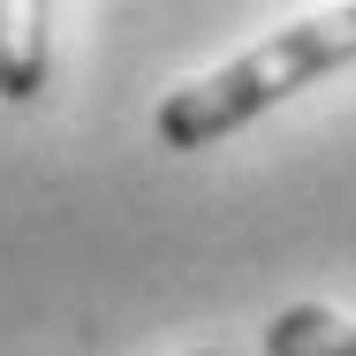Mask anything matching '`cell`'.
I'll use <instances>...</instances> for the list:
<instances>
[{
	"instance_id": "obj_1",
	"label": "cell",
	"mask_w": 356,
	"mask_h": 356,
	"mask_svg": "<svg viewBox=\"0 0 356 356\" xmlns=\"http://www.w3.org/2000/svg\"><path fill=\"white\" fill-rule=\"evenodd\" d=\"M349 61H356V8L303 15V23H288L273 38H258L250 54H235L227 69L167 91V99H159V144H167V152H205V144L250 129L258 114H273L288 91L349 69Z\"/></svg>"
},
{
	"instance_id": "obj_2",
	"label": "cell",
	"mask_w": 356,
	"mask_h": 356,
	"mask_svg": "<svg viewBox=\"0 0 356 356\" xmlns=\"http://www.w3.org/2000/svg\"><path fill=\"white\" fill-rule=\"evenodd\" d=\"M266 356H356V318L326 303H288L266 318Z\"/></svg>"
},
{
	"instance_id": "obj_3",
	"label": "cell",
	"mask_w": 356,
	"mask_h": 356,
	"mask_svg": "<svg viewBox=\"0 0 356 356\" xmlns=\"http://www.w3.org/2000/svg\"><path fill=\"white\" fill-rule=\"evenodd\" d=\"M38 91H46V8H15L0 46V99H38Z\"/></svg>"
},
{
	"instance_id": "obj_4",
	"label": "cell",
	"mask_w": 356,
	"mask_h": 356,
	"mask_svg": "<svg viewBox=\"0 0 356 356\" xmlns=\"http://www.w3.org/2000/svg\"><path fill=\"white\" fill-rule=\"evenodd\" d=\"M8 23H15V8H0V46H8Z\"/></svg>"
},
{
	"instance_id": "obj_5",
	"label": "cell",
	"mask_w": 356,
	"mask_h": 356,
	"mask_svg": "<svg viewBox=\"0 0 356 356\" xmlns=\"http://www.w3.org/2000/svg\"><path fill=\"white\" fill-rule=\"evenodd\" d=\"M197 356H213V349H197Z\"/></svg>"
}]
</instances>
